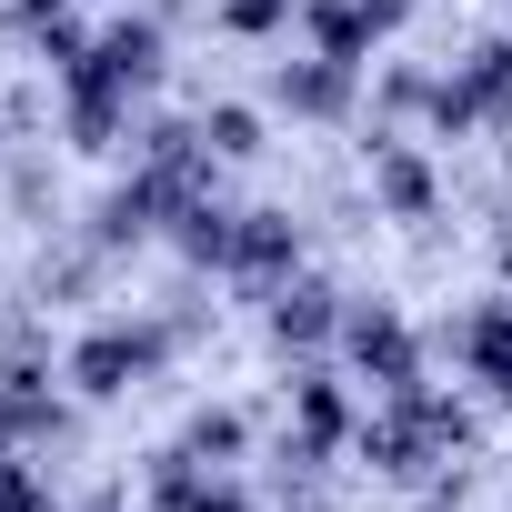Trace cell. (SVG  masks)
<instances>
[{
  "instance_id": "7a4b0ae2",
  "label": "cell",
  "mask_w": 512,
  "mask_h": 512,
  "mask_svg": "<svg viewBox=\"0 0 512 512\" xmlns=\"http://www.w3.org/2000/svg\"><path fill=\"white\" fill-rule=\"evenodd\" d=\"M141 362H151L141 332H101V342L81 352V382H91V392H121V372H141Z\"/></svg>"
},
{
  "instance_id": "8992f818",
  "label": "cell",
  "mask_w": 512,
  "mask_h": 512,
  "mask_svg": "<svg viewBox=\"0 0 512 512\" xmlns=\"http://www.w3.org/2000/svg\"><path fill=\"white\" fill-rule=\"evenodd\" d=\"M191 512H241V502H231V492H201V502H191Z\"/></svg>"
},
{
  "instance_id": "5b68a950",
  "label": "cell",
  "mask_w": 512,
  "mask_h": 512,
  "mask_svg": "<svg viewBox=\"0 0 512 512\" xmlns=\"http://www.w3.org/2000/svg\"><path fill=\"white\" fill-rule=\"evenodd\" d=\"M231 21H241V31H272V21H282V0H231Z\"/></svg>"
},
{
  "instance_id": "3957f363",
  "label": "cell",
  "mask_w": 512,
  "mask_h": 512,
  "mask_svg": "<svg viewBox=\"0 0 512 512\" xmlns=\"http://www.w3.org/2000/svg\"><path fill=\"white\" fill-rule=\"evenodd\" d=\"M272 322H282V342H292V332H302V342H312V332H322V322H332V312H322V292H312V282H302V292H282V312H272Z\"/></svg>"
},
{
  "instance_id": "6da1fadb",
  "label": "cell",
  "mask_w": 512,
  "mask_h": 512,
  "mask_svg": "<svg viewBox=\"0 0 512 512\" xmlns=\"http://www.w3.org/2000/svg\"><path fill=\"white\" fill-rule=\"evenodd\" d=\"M91 71H101V81H121V91H131V81H151V71H161V31H151V21L111 31V41L91 51Z\"/></svg>"
},
{
  "instance_id": "277c9868",
  "label": "cell",
  "mask_w": 512,
  "mask_h": 512,
  "mask_svg": "<svg viewBox=\"0 0 512 512\" xmlns=\"http://www.w3.org/2000/svg\"><path fill=\"white\" fill-rule=\"evenodd\" d=\"M211 141L221 151H251V111H211Z\"/></svg>"
}]
</instances>
